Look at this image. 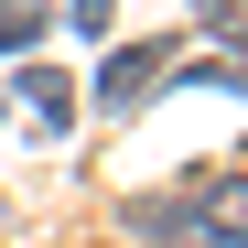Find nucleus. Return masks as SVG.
<instances>
[{
	"label": "nucleus",
	"mask_w": 248,
	"mask_h": 248,
	"mask_svg": "<svg viewBox=\"0 0 248 248\" xmlns=\"http://www.w3.org/2000/svg\"><path fill=\"white\" fill-rule=\"evenodd\" d=\"M44 44V11H22V0H0V54H32Z\"/></svg>",
	"instance_id": "20e7f679"
},
{
	"label": "nucleus",
	"mask_w": 248,
	"mask_h": 248,
	"mask_svg": "<svg viewBox=\"0 0 248 248\" xmlns=\"http://www.w3.org/2000/svg\"><path fill=\"white\" fill-rule=\"evenodd\" d=\"M97 22H108V0H76V32H97Z\"/></svg>",
	"instance_id": "423d86ee"
},
{
	"label": "nucleus",
	"mask_w": 248,
	"mask_h": 248,
	"mask_svg": "<svg viewBox=\"0 0 248 248\" xmlns=\"http://www.w3.org/2000/svg\"><path fill=\"white\" fill-rule=\"evenodd\" d=\"M140 237H173V248H248V173L194 184L184 205H140Z\"/></svg>",
	"instance_id": "f257e3e1"
},
{
	"label": "nucleus",
	"mask_w": 248,
	"mask_h": 248,
	"mask_svg": "<svg viewBox=\"0 0 248 248\" xmlns=\"http://www.w3.org/2000/svg\"><path fill=\"white\" fill-rule=\"evenodd\" d=\"M173 44H130V54H108V76H97V108H130V97H151V87H173Z\"/></svg>",
	"instance_id": "f03ea898"
},
{
	"label": "nucleus",
	"mask_w": 248,
	"mask_h": 248,
	"mask_svg": "<svg viewBox=\"0 0 248 248\" xmlns=\"http://www.w3.org/2000/svg\"><path fill=\"white\" fill-rule=\"evenodd\" d=\"M194 11H205V22H216V32H227V44H248V0H194Z\"/></svg>",
	"instance_id": "39448f33"
},
{
	"label": "nucleus",
	"mask_w": 248,
	"mask_h": 248,
	"mask_svg": "<svg viewBox=\"0 0 248 248\" xmlns=\"http://www.w3.org/2000/svg\"><path fill=\"white\" fill-rule=\"evenodd\" d=\"M22 108H44L54 130H76V87H65L54 65H32V76H22Z\"/></svg>",
	"instance_id": "7ed1b4c3"
}]
</instances>
